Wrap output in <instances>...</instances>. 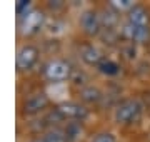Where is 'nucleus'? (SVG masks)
<instances>
[{"label":"nucleus","mask_w":150,"mask_h":142,"mask_svg":"<svg viewBox=\"0 0 150 142\" xmlns=\"http://www.w3.org/2000/svg\"><path fill=\"white\" fill-rule=\"evenodd\" d=\"M23 9H28V2H27V0H20V2L17 4V12H18V15L23 13V12H22Z\"/></svg>","instance_id":"18"},{"label":"nucleus","mask_w":150,"mask_h":142,"mask_svg":"<svg viewBox=\"0 0 150 142\" xmlns=\"http://www.w3.org/2000/svg\"><path fill=\"white\" fill-rule=\"evenodd\" d=\"M48 104V99L43 95V94H35L32 97H28L23 104V110L27 114H37L40 110H43Z\"/></svg>","instance_id":"9"},{"label":"nucleus","mask_w":150,"mask_h":142,"mask_svg":"<svg viewBox=\"0 0 150 142\" xmlns=\"http://www.w3.org/2000/svg\"><path fill=\"white\" fill-rule=\"evenodd\" d=\"M97 69L102 72V74H105V75H117L118 72H120V65L112 59H103L97 65Z\"/></svg>","instance_id":"11"},{"label":"nucleus","mask_w":150,"mask_h":142,"mask_svg":"<svg viewBox=\"0 0 150 142\" xmlns=\"http://www.w3.org/2000/svg\"><path fill=\"white\" fill-rule=\"evenodd\" d=\"M80 27L87 35H98L102 28V18L93 10H85L80 15Z\"/></svg>","instance_id":"6"},{"label":"nucleus","mask_w":150,"mask_h":142,"mask_svg":"<svg viewBox=\"0 0 150 142\" xmlns=\"http://www.w3.org/2000/svg\"><path fill=\"white\" fill-rule=\"evenodd\" d=\"M144 114V105L140 104L139 100L134 99H127L122 100L115 109V120L122 126H134L142 119Z\"/></svg>","instance_id":"1"},{"label":"nucleus","mask_w":150,"mask_h":142,"mask_svg":"<svg viewBox=\"0 0 150 142\" xmlns=\"http://www.w3.org/2000/svg\"><path fill=\"white\" fill-rule=\"evenodd\" d=\"M134 7H135L134 0H112L110 2V9H113L117 13H120V12H127L129 13Z\"/></svg>","instance_id":"14"},{"label":"nucleus","mask_w":150,"mask_h":142,"mask_svg":"<svg viewBox=\"0 0 150 142\" xmlns=\"http://www.w3.org/2000/svg\"><path fill=\"white\" fill-rule=\"evenodd\" d=\"M55 115L64 120H83L87 117V109L75 102H62L55 109Z\"/></svg>","instance_id":"4"},{"label":"nucleus","mask_w":150,"mask_h":142,"mask_svg":"<svg viewBox=\"0 0 150 142\" xmlns=\"http://www.w3.org/2000/svg\"><path fill=\"white\" fill-rule=\"evenodd\" d=\"M38 60V49L35 45H23L20 47V50L17 52V59H15V65L20 72L23 70H30Z\"/></svg>","instance_id":"3"},{"label":"nucleus","mask_w":150,"mask_h":142,"mask_svg":"<svg viewBox=\"0 0 150 142\" xmlns=\"http://www.w3.org/2000/svg\"><path fill=\"white\" fill-rule=\"evenodd\" d=\"M130 23H134V25H139V27H149L150 23V12L147 7L144 5H137L129 12V15H127Z\"/></svg>","instance_id":"8"},{"label":"nucleus","mask_w":150,"mask_h":142,"mask_svg":"<svg viewBox=\"0 0 150 142\" xmlns=\"http://www.w3.org/2000/svg\"><path fill=\"white\" fill-rule=\"evenodd\" d=\"M122 37L134 44H147L150 40V27H139L127 22L122 27Z\"/></svg>","instance_id":"5"},{"label":"nucleus","mask_w":150,"mask_h":142,"mask_svg":"<svg viewBox=\"0 0 150 142\" xmlns=\"http://www.w3.org/2000/svg\"><path fill=\"white\" fill-rule=\"evenodd\" d=\"M70 65L64 60H52L45 65V77L52 84H65V80H69L70 77Z\"/></svg>","instance_id":"2"},{"label":"nucleus","mask_w":150,"mask_h":142,"mask_svg":"<svg viewBox=\"0 0 150 142\" xmlns=\"http://www.w3.org/2000/svg\"><path fill=\"white\" fill-rule=\"evenodd\" d=\"M90 142H117V137L113 136L112 132H100Z\"/></svg>","instance_id":"17"},{"label":"nucleus","mask_w":150,"mask_h":142,"mask_svg":"<svg viewBox=\"0 0 150 142\" xmlns=\"http://www.w3.org/2000/svg\"><path fill=\"white\" fill-rule=\"evenodd\" d=\"M82 60L85 62L87 65H98L100 62H102V54H100V50L93 47V45H85V47H82Z\"/></svg>","instance_id":"10"},{"label":"nucleus","mask_w":150,"mask_h":142,"mask_svg":"<svg viewBox=\"0 0 150 142\" xmlns=\"http://www.w3.org/2000/svg\"><path fill=\"white\" fill-rule=\"evenodd\" d=\"M47 94L54 99V100H64L65 95L69 94V89H67L65 84H52V85L47 89Z\"/></svg>","instance_id":"12"},{"label":"nucleus","mask_w":150,"mask_h":142,"mask_svg":"<svg viewBox=\"0 0 150 142\" xmlns=\"http://www.w3.org/2000/svg\"><path fill=\"white\" fill-rule=\"evenodd\" d=\"M82 95H83V99H85L87 102H98V100H100V92L93 87L85 89V90L82 92Z\"/></svg>","instance_id":"16"},{"label":"nucleus","mask_w":150,"mask_h":142,"mask_svg":"<svg viewBox=\"0 0 150 142\" xmlns=\"http://www.w3.org/2000/svg\"><path fill=\"white\" fill-rule=\"evenodd\" d=\"M82 134V127L79 122H70L69 126H67V129H65V139H67V142H74L77 141L79 137H80Z\"/></svg>","instance_id":"13"},{"label":"nucleus","mask_w":150,"mask_h":142,"mask_svg":"<svg viewBox=\"0 0 150 142\" xmlns=\"http://www.w3.org/2000/svg\"><path fill=\"white\" fill-rule=\"evenodd\" d=\"M32 142H67V139H65L64 134H60L57 131H52V132H48V134H45L43 137L33 139Z\"/></svg>","instance_id":"15"},{"label":"nucleus","mask_w":150,"mask_h":142,"mask_svg":"<svg viewBox=\"0 0 150 142\" xmlns=\"http://www.w3.org/2000/svg\"><path fill=\"white\" fill-rule=\"evenodd\" d=\"M43 23V13L38 10H32V12H25L22 15V32L30 35L35 33L38 28L42 27Z\"/></svg>","instance_id":"7"}]
</instances>
